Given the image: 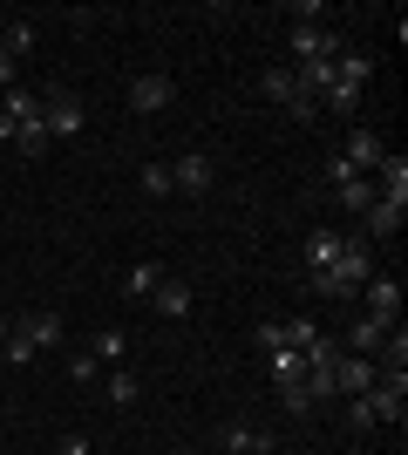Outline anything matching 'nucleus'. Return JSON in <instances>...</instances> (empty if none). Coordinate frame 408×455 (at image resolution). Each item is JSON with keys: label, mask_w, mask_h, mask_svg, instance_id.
Segmentation results:
<instances>
[{"label": "nucleus", "mask_w": 408, "mask_h": 455, "mask_svg": "<svg viewBox=\"0 0 408 455\" xmlns=\"http://www.w3.org/2000/svg\"><path fill=\"white\" fill-rule=\"evenodd\" d=\"M368 279H374V245H368V238H340V259H333V272H313L307 285L320 292V299H354Z\"/></svg>", "instance_id": "1"}, {"label": "nucleus", "mask_w": 408, "mask_h": 455, "mask_svg": "<svg viewBox=\"0 0 408 455\" xmlns=\"http://www.w3.org/2000/svg\"><path fill=\"white\" fill-rule=\"evenodd\" d=\"M368 76H374V61H368V55H340V61H333L327 95H320V109L354 116V109H361V89H368Z\"/></svg>", "instance_id": "2"}, {"label": "nucleus", "mask_w": 408, "mask_h": 455, "mask_svg": "<svg viewBox=\"0 0 408 455\" xmlns=\"http://www.w3.org/2000/svg\"><path fill=\"white\" fill-rule=\"evenodd\" d=\"M259 95H266V102H279L292 123H313V116H320V102L292 82V68H266V76H259Z\"/></svg>", "instance_id": "3"}, {"label": "nucleus", "mask_w": 408, "mask_h": 455, "mask_svg": "<svg viewBox=\"0 0 408 455\" xmlns=\"http://www.w3.org/2000/svg\"><path fill=\"white\" fill-rule=\"evenodd\" d=\"M41 123H48V143H55V136H82L89 109H82V95H68V89H41Z\"/></svg>", "instance_id": "4"}, {"label": "nucleus", "mask_w": 408, "mask_h": 455, "mask_svg": "<svg viewBox=\"0 0 408 455\" xmlns=\"http://www.w3.org/2000/svg\"><path fill=\"white\" fill-rule=\"evenodd\" d=\"M354 299H368V320H381V326H402V279H388V272H374Z\"/></svg>", "instance_id": "5"}, {"label": "nucleus", "mask_w": 408, "mask_h": 455, "mask_svg": "<svg viewBox=\"0 0 408 455\" xmlns=\"http://www.w3.org/2000/svg\"><path fill=\"white\" fill-rule=\"evenodd\" d=\"M212 184H218V164H212L204 150H184V156L171 164V190H184V197H204Z\"/></svg>", "instance_id": "6"}, {"label": "nucleus", "mask_w": 408, "mask_h": 455, "mask_svg": "<svg viewBox=\"0 0 408 455\" xmlns=\"http://www.w3.org/2000/svg\"><path fill=\"white\" fill-rule=\"evenodd\" d=\"M340 35L333 28H292V68H307V61H340Z\"/></svg>", "instance_id": "7"}, {"label": "nucleus", "mask_w": 408, "mask_h": 455, "mask_svg": "<svg viewBox=\"0 0 408 455\" xmlns=\"http://www.w3.org/2000/svg\"><path fill=\"white\" fill-rule=\"evenodd\" d=\"M177 102V76H136L130 82V109L136 116H164Z\"/></svg>", "instance_id": "8"}, {"label": "nucleus", "mask_w": 408, "mask_h": 455, "mask_svg": "<svg viewBox=\"0 0 408 455\" xmlns=\"http://www.w3.org/2000/svg\"><path fill=\"white\" fill-rule=\"evenodd\" d=\"M14 333L35 347V354H41V347H61V340H68L61 313H48V306H41V313H14Z\"/></svg>", "instance_id": "9"}, {"label": "nucleus", "mask_w": 408, "mask_h": 455, "mask_svg": "<svg viewBox=\"0 0 408 455\" xmlns=\"http://www.w3.org/2000/svg\"><path fill=\"white\" fill-rule=\"evenodd\" d=\"M374 380H381V374H374V361H368V354H340V361H333V395H340V401L368 395Z\"/></svg>", "instance_id": "10"}, {"label": "nucleus", "mask_w": 408, "mask_h": 455, "mask_svg": "<svg viewBox=\"0 0 408 455\" xmlns=\"http://www.w3.org/2000/svg\"><path fill=\"white\" fill-rule=\"evenodd\" d=\"M368 408H374V421L402 428V421H408V374L402 380H374V387H368Z\"/></svg>", "instance_id": "11"}, {"label": "nucleus", "mask_w": 408, "mask_h": 455, "mask_svg": "<svg viewBox=\"0 0 408 455\" xmlns=\"http://www.w3.org/2000/svg\"><path fill=\"white\" fill-rule=\"evenodd\" d=\"M218 442H225V455H272V435H266V428H252V421H225Z\"/></svg>", "instance_id": "12"}, {"label": "nucleus", "mask_w": 408, "mask_h": 455, "mask_svg": "<svg viewBox=\"0 0 408 455\" xmlns=\"http://www.w3.org/2000/svg\"><path fill=\"white\" fill-rule=\"evenodd\" d=\"M374 190H381V204H402L408 211V156H381V171H374Z\"/></svg>", "instance_id": "13"}, {"label": "nucleus", "mask_w": 408, "mask_h": 455, "mask_svg": "<svg viewBox=\"0 0 408 455\" xmlns=\"http://www.w3.org/2000/svg\"><path fill=\"white\" fill-rule=\"evenodd\" d=\"M340 156H348V164H354L361 177H374V171H381V156H388V143H381L374 130H354V136H348V150H340Z\"/></svg>", "instance_id": "14"}, {"label": "nucleus", "mask_w": 408, "mask_h": 455, "mask_svg": "<svg viewBox=\"0 0 408 455\" xmlns=\"http://www.w3.org/2000/svg\"><path fill=\"white\" fill-rule=\"evenodd\" d=\"M164 279H171V272L156 266V259H136V266L123 272V299H136V306H150V292H156V285H164Z\"/></svg>", "instance_id": "15"}, {"label": "nucleus", "mask_w": 408, "mask_h": 455, "mask_svg": "<svg viewBox=\"0 0 408 455\" xmlns=\"http://www.w3.org/2000/svg\"><path fill=\"white\" fill-rule=\"evenodd\" d=\"M35 109H41V89H20V82H14V89L0 95V143L14 136V123H20V116H35Z\"/></svg>", "instance_id": "16"}, {"label": "nucleus", "mask_w": 408, "mask_h": 455, "mask_svg": "<svg viewBox=\"0 0 408 455\" xmlns=\"http://www.w3.org/2000/svg\"><path fill=\"white\" fill-rule=\"evenodd\" d=\"M150 306H156V313H164V320H191V285H184V279H164V285H156V292H150Z\"/></svg>", "instance_id": "17"}, {"label": "nucleus", "mask_w": 408, "mask_h": 455, "mask_svg": "<svg viewBox=\"0 0 408 455\" xmlns=\"http://www.w3.org/2000/svg\"><path fill=\"white\" fill-rule=\"evenodd\" d=\"M266 367H272V387H279V395H286V387H300V380H307V361H300L292 347H272V354H266Z\"/></svg>", "instance_id": "18"}, {"label": "nucleus", "mask_w": 408, "mask_h": 455, "mask_svg": "<svg viewBox=\"0 0 408 455\" xmlns=\"http://www.w3.org/2000/svg\"><path fill=\"white\" fill-rule=\"evenodd\" d=\"M333 259H340V231H307V279L333 272Z\"/></svg>", "instance_id": "19"}, {"label": "nucleus", "mask_w": 408, "mask_h": 455, "mask_svg": "<svg viewBox=\"0 0 408 455\" xmlns=\"http://www.w3.org/2000/svg\"><path fill=\"white\" fill-rule=\"evenodd\" d=\"M7 143H14L20 156H41V150H48V123H41V109H35V116H20V123H14V136H7Z\"/></svg>", "instance_id": "20"}, {"label": "nucleus", "mask_w": 408, "mask_h": 455, "mask_svg": "<svg viewBox=\"0 0 408 455\" xmlns=\"http://www.w3.org/2000/svg\"><path fill=\"white\" fill-rule=\"evenodd\" d=\"M361 218H368V245H374V238H395V231H402V218H408V211H402V204H381V197H374V204L361 211Z\"/></svg>", "instance_id": "21"}, {"label": "nucleus", "mask_w": 408, "mask_h": 455, "mask_svg": "<svg viewBox=\"0 0 408 455\" xmlns=\"http://www.w3.org/2000/svg\"><path fill=\"white\" fill-rule=\"evenodd\" d=\"M381 340H388V326H381V320H368V313H361V320L348 326V347H354V354H368V361L381 354Z\"/></svg>", "instance_id": "22"}, {"label": "nucleus", "mask_w": 408, "mask_h": 455, "mask_svg": "<svg viewBox=\"0 0 408 455\" xmlns=\"http://www.w3.org/2000/svg\"><path fill=\"white\" fill-rule=\"evenodd\" d=\"M300 361H307V374H327V367L340 361V340H333V333H320L313 347H300Z\"/></svg>", "instance_id": "23"}, {"label": "nucleus", "mask_w": 408, "mask_h": 455, "mask_svg": "<svg viewBox=\"0 0 408 455\" xmlns=\"http://www.w3.org/2000/svg\"><path fill=\"white\" fill-rule=\"evenodd\" d=\"M28 48H35V28H28V20H7V28H0V55L20 61Z\"/></svg>", "instance_id": "24"}, {"label": "nucleus", "mask_w": 408, "mask_h": 455, "mask_svg": "<svg viewBox=\"0 0 408 455\" xmlns=\"http://www.w3.org/2000/svg\"><path fill=\"white\" fill-rule=\"evenodd\" d=\"M102 395L116 401V408H130V401L143 395V387H136V374H130V367H109V380H102Z\"/></svg>", "instance_id": "25"}, {"label": "nucleus", "mask_w": 408, "mask_h": 455, "mask_svg": "<svg viewBox=\"0 0 408 455\" xmlns=\"http://www.w3.org/2000/svg\"><path fill=\"white\" fill-rule=\"evenodd\" d=\"M123 347H130V340H123L116 326H102L96 340H89V354H96V361H102V367H123Z\"/></svg>", "instance_id": "26"}, {"label": "nucleus", "mask_w": 408, "mask_h": 455, "mask_svg": "<svg viewBox=\"0 0 408 455\" xmlns=\"http://www.w3.org/2000/svg\"><path fill=\"white\" fill-rule=\"evenodd\" d=\"M136 190H143V197H171V164H143V171H136Z\"/></svg>", "instance_id": "27"}, {"label": "nucleus", "mask_w": 408, "mask_h": 455, "mask_svg": "<svg viewBox=\"0 0 408 455\" xmlns=\"http://www.w3.org/2000/svg\"><path fill=\"white\" fill-rule=\"evenodd\" d=\"M68 380H76V387H96V380H102V361L89 354V347H82V354H68Z\"/></svg>", "instance_id": "28"}, {"label": "nucleus", "mask_w": 408, "mask_h": 455, "mask_svg": "<svg viewBox=\"0 0 408 455\" xmlns=\"http://www.w3.org/2000/svg\"><path fill=\"white\" fill-rule=\"evenodd\" d=\"M374 197H381V190H374V177H354V184H340V204H348V211H368Z\"/></svg>", "instance_id": "29"}, {"label": "nucleus", "mask_w": 408, "mask_h": 455, "mask_svg": "<svg viewBox=\"0 0 408 455\" xmlns=\"http://www.w3.org/2000/svg\"><path fill=\"white\" fill-rule=\"evenodd\" d=\"M348 428H354V435L381 428V421H374V408H368V395H354V401H348Z\"/></svg>", "instance_id": "30"}, {"label": "nucleus", "mask_w": 408, "mask_h": 455, "mask_svg": "<svg viewBox=\"0 0 408 455\" xmlns=\"http://www.w3.org/2000/svg\"><path fill=\"white\" fill-rule=\"evenodd\" d=\"M327 177H333V190H340V184H354V177H361V171H354L348 156H333V164H327Z\"/></svg>", "instance_id": "31"}, {"label": "nucleus", "mask_w": 408, "mask_h": 455, "mask_svg": "<svg viewBox=\"0 0 408 455\" xmlns=\"http://www.w3.org/2000/svg\"><path fill=\"white\" fill-rule=\"evenodd\" d=\"M14 76H20V68H14V61H7V55H0V95L14 89Z\"/></svg>", "instance_id": "32"}, {"label": "nucleus", "mask_w": 408, "mask_h": 455, "mask_svg": "<svg viewBox=\"0 0 408 455\" xmlns=\"http://www.w3.org/2000/svg\"><path fill=\"white\" fill-rule=\"evenodd\" d=\"M7 326H14V313H7V306H0V340H7Z\"/></svg>", "instance_id": "33"}, {"label": "nucleus", "mask_w": 408, "mask_h": 455, "mask_svg": "<svg viewBox=\"0 0 408 455\" xmlns=\"http://www.w3.org/2000/svg\"><path fill=\"white\" fill-rule=\"evenodd\" d=\"M0 374H7V361H0Z\"/></svg>", "instance_id": "34"}, {"label": "nucleus", "mask_w": 408, "mask_h": 455, "mask_svg": "<svg viewBox=\"0 0 408 455\" xmlns=\"http://www.w3.org/2000/svg\"><path fill=\"white\" fill-rule=\"evenodd\" d=\"M0 28H7V20H0Z\"/></svg>", "instance_id": "35"}, {"label": "nucleus", "mask_w": 408, "mask_h": 455, "mask_svg": "<svg viewBox=\"0 0 408 455\" xmlns=\"http://www.w3.org/2000/svg\"><path fill=\"white\" fill-rule=\"evenodd\" d=\"M89 455H96V449H89Z\"/></svg>", "instance_id": "36"}]
</instances>
